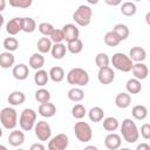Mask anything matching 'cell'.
<instances>
[{"mask_svg": "<svg viewBox=\"0 0 150 150\" xmlns=\"http://www.w3.org/2000/svg\"><path fill=\"white\" fill-rule=\"evenodd\" d=\"M121 135L128 143H135L139 138V130L131 118H124L121 125Z\"/></svg>", "mask_w": 150, "mask_h": 150, "instance_id": "obj_1", "label": "cell"}, {"mask_svg": "<svg viewBox=\"0 0 150 150\" xmlns=\"http://www.w3.org/2000/svg\"><path fill=\"white\" fill-rule=\"evenodd\" d=\"M67 82L71 86H77V87H86L89 83V74L87 70H84L83 68L76 67V68H71L68 73H67Z\"/></svg>", "mask_w": 150, "mask_h": 150, "instance_id": "obj_2", "label": "cell"}, {"mask_svg": "<svg viewBox=\"0 0 150 150\" xmlns=\"http://www.w3.org/2000/svg\"><path fill=\"white\" fill-rule=\"evenodd\" d=\"M110 62L112 64L114 68H116L117 70L120 71H123V73H129L132 70V67H134V62L129 57V55L124 54V53H115L111 59H110Z\"/></svg>", "mask_w": 150, "mask_h": 150, "instance_id": "obj_3", "label": "cell"}, {"mask_svg": "<svg viewBox=\"0 0 150 150\" xmlns=\"http://www.w3.org/2000/svg\"><path fill=\"white\" fill-rule=\"evenodd\" d=\"M0 122L5 129L14 130L18 125V112L13 107H5L0 111Z\"/></svg>", "mask_w": 150, "mask_h": 150, "instance_id": "obj_4", "label": "cell"}, {"mask_svg": "<svg viewBox=\"0 0 150 150\" xmlns=\"http://www.w3.org/2000/svg\"><path fill=\"white\" fill-rule=\"evenodd\" d=\"M91 16H93L91 7L88 5H84V4L80 5L73 13V20L75 21L76 25H79L81 27L88 26L91 21Z\"/></svg>", "mask_w": 150, "mask_h": 150, "instance_id": "obj_5", "label": "cell"}, {"mask_svg": "<svg viewBox=\"0 0 150 150\" xmlns=\"http://www.w3.org/2000/svg\"><path fill=\"white\" fill-rule=\"evenodd\" d=\"M36 124V111L30 108H26L21 111L19 117V125L23 131H29L34 129Z\"/></svg>", "mask_w": 150, "mask_h": 150, "instance_id": "obj_6", "label": "cell"}, {"mask_svg": "<svg viewBox=\"0 0 150 150\" xmlns=\"http://www.w3.org/2000/svg\"><path fill=\"white\" fill-rule=\"evenodd\" d=\"M74 134H75L76 138L82 143H87V142L91 141V138H93L91 127L89 125V123L83 122V121H79L74 124Z\"/></svg>", "mask_w": 150, "mask_h": 150, "instance_id": "obj_7", "label": "cell"}, {"mask_svg": "<svg viewBox=\"0 0 150 150\" xmlns=\"http://www.w3.org/2000/svg\"><path fill=\"white\" fill-rule=\"evenodd\" d=\"M34 132L39 141H49L52 137V127L46 121H38L34 127Z\"/></svg>", "mask_w": 150, "mask_h": 150, "instance_id": "obj_8", "label": "cell"}, {"mask_svg": "<svg viewBox=\"0 0 150 150\" xmlns=\"http://www.w3.org/2000/svg\"><path fill=\"white\" fill-rule=\"evenodd\" d=\"M69 145V137L66 134H57L48 142V150H66Z\"/></svg>", "mask_w": 150, "mask_h": 150, "instance_id": "obj_9", "label": "cell"}, {"mask_svg": "<svg viewBox=\"0 0 150 150\" xmlns=\"http://www.w3.org/2000/svg\"><path fill=\"white\" fill-rule=\"evenodd\" d=\"M97 79L101 84H110L115 80V71L110 67L100 68L97 73Z\"/></svg>", "mask_w": 150, "mask_h": 150, "instance_id": "obj_10", "label": "cell"}, {"mask_svg": "<svg viewBox=\"0 0 150 150\" xmlns=\"http://www.w3.org/2000/svg\"><path fill=\"white\" fill-rule=\"evenodd\" d=\"M122 144V137L118 134L109 132L104 138V146L108 150H118Z\"/></svg>", "mask_w": 150, "mask_h": 150, "instance_id": "obj_11", "label": "cell"}, {"mask_svg": "<svg viewBox=\"0 0 150 150\" xmlns=\"http://www.w3.org/2000/svg\"><path fill=\"white\" fill-rule=\"evenodd\" d=\"M62 30H63V34H64V40L66 42H71L74 40H77L79 36H80V30L77 28L76 25L74 23H66L63 27H62Z\"/></svg>", "mask_w": 150, "mask_h": 150, "instance_id": "obj_12", "label": "cell"}, {"mask_svg": "<svg viewBox=\"0 0 150 150\" xmlns=\"http://www.w3.org/2000/svg\"><path fill=\"white\" fill-rule=\"evenodd\" d=\"M6 32L14 36L16 34H19L20 32H22V18H13L11 19L7 23H6Z\"/></svg>", "mask_w": 150, "mask_h": 150, "instance_id": "obj_13", "label": "cell"}, {"mask_svg": "<svg viewBox=\"0 0 150 150\" xmlns=\"http://www.w3.org/2000/svg\"><path fill=\"white\" fill-rule=\"evenodd\" d=\"M12 75L15 80H19V81H23L28 77L29 75V68L27 64L25 63H18L16 66L13 67L12 69Z\"/></svg>", "mask_w": 150, "mask_h": 150, "instance_id": "obj_14", "label": "cell"}, {"mask_svg": "<svg viewBox=\"0 0 150 150\" xmlns=\"http://www.w3.org/2000/svg\"><path fill=\"white\" fill-rule=\"evenodd\" d=\"M132 75L135 79L142 81V80H145L149 75V69L146 67V64L144 62H138V63H134V67H132Z\"/></svg>", "mask_w": 150, "mask_h": 150, "instance_id": "obj_15", "label": "cell"}, {"mask_svg": "<svg viewBox=\"0 0 150 150\" xmlns=\"http://www.w3.org/2000/svg\"><path fill=\"white\" fill-rule=\"evenodd\" d=\"M8 143L12 146H15V148H19L20 145H22L25 143V134H23V131L18 130V129L12 130L9 132V135H8Z\"/></svg>", "mask_w": 150, "mask_h": 150, "instance_id": "obj_16", "label": "cell"}, {"mask_svg": "<svg viewBox=\"0 0 150 150\" xmlns=\"http://www.w3.org/2000/svg\"><path fill=\"white\" fill-rule=\"evenodd\" d=\"M129 57L132 60V62H143L146 59V52L144 48L139 46H135L129 50Z\"/></svg>", "mask_w": 150, "mask_h": 150, "instance_id": "obj_17", "label": "cell"}, {"mask_svg": "<svg viewBox=\"0 0 150 150\" xmlns=\"http://www.w3.org/2000/svg\"><path fill=\"white\" fill-rule=\"evenodd\" d=\"M115 104L120 109H125L131 104V96L129 93H118L115 97Z\"/></svg>", "mask_w": 150, "mask_h": 150, "instance_id": "obj_18", "label": "cell"}, {"mask_svg": "<svg viewBox=\"0 0 150 150\" xmlns=\"http://www.w3.org/2000/svg\"><path fill=\"white\" fill-rule=\"evenodd\" d=\"M29 67L34 70H40L45 66V56L41 53H34L29 57Z\"/></svg>", "mask_w": 150, "mask_h": 150, "instance_id": "obj_19", "label": "cell"}, {"mask_svg": "<svg viewBox=\"0 0 150 150\" xmlns=\"http://www.w3.org/2000/svg\"><path fill=\"white\" fill-rule=\"evenodd\" d=\"M39 114L42 116V117H53L55 114H56V107L50 103V102H47V103H42L39 105V109H38Z\"/></svg>", "mask_w": 150, "mask_h": 150, "instance_id": "obj_20", "label": "cell"}, {"mask_svg": "<svg viewBox=\"0 0 150 150\" xmlns=\"http://www.w3.org/2000/svg\"><path fill=\"white\" fill-rule=\"evenodd\" d=\"M14 62H15V56L13 55V53L11 52H2L0 53V66L4 69L14 67Z\"/></svg>", "mask_w": 150, "mask_h": 150, "instance_id": "obj_21", "label": "cell"}, {"mask_svg": "<svg viewBox=\"0 0 150 150\" xmlns=\"http://www.w3.org/2000/svg\"><path fill=\"white\" fill-rule=\"evenodd\" d=\"M68 52L67 49V46L62 42V43H54L53 47H52V50H50V54L53 56V59L55 60H61L66 56V53Z\"/></svg>", "mask_w": 150, "mask_h": 150, "instance_id": "obj_22", "label": "cell"}, {"mask_svg": "<svg viewBox=\"0 0 150 150\" xmlns=\"http://www.w3.org/2000/svg\"><path fill=\"white\" fill-rule=\"evenodd\" d=\"M26 101V96L22 91L20 90H14L8 95V103L13 107L15 105H21Z\"/></svg>", "mask_w": 150, "mask_h": 150, "instance_id": "obj_23", "label": "cell"}, {"mask_svg": "<svg viewBox=\"0 0 150 150\" xmlns=\"http://www.w3.org/2000/svg\"><path fill=\"white\" fill-rule=\"evenodd\" d=\"M48 73H49V79H50L53 82H56V83L63 81V79H64V76H66L63 68L60 67V66L52 67Z\"/></svg>", "mask_w": 150, "mask_h": 150, "instance_id": "obj_24", "label": "cell"}, {"mask_svg": "<svg viewBox=\"0 0 150 150\" xmlns=\"http://www.w3.org/2000/svg\"><path fill=\"white\" fill-rule=\"evenodd\" d=\"M131 115L135 120L137 121H143L148 116V109L145 105L143 104H137V105H134L132 109H131Z\"/></svg>", "mask_w": 150, "mask_h": 150, "instance_id": "obj_25", "label": "cell"}, {"mask_svg": "<svg viewBox=\"0 0 150 150\" xmlns=\"http://www.w3.org/2000/svg\"><path fill=\"white\" fill-rule=\"evenodd\" d=\"M53 42L47 36H42L38 40V50L39 53L41 54H46V53H49L52 50V47H53Z\"/></svg>", "mask_w": 150, "mask_h": 150, "instance_id": "obj_26", "label": "cell"}, {"mask_svg": "<svg viewBox=\"0 0 150 150\" xmlns=\"http://www.w3.org/2000/svg\"><path fill=\"white\" fill-rule=\"evenodd\" d=\"M125 88H127V93H129V94H138L142 90V84H141L139 80L132 77L127 81Z\"/></svg>", "mask_w": 150, "mask_h": 150, "instance_id": "obj_27", "label": "cell"}, {"mask_svg": "<svg viewBox=\"0 0 150 150\" xmlns=\"http://www.w3.org/2000/svg\"><path fill=\"white\" fill-rule=\"evenodd\" d=\"M67 96L73 102H81L84 98V91L80 87H73L71 89L68 90Z\"/></svg>", "mask_w": 150, "mask_h": 150, "instance_id": "obj_28", "label": "cell"}, {"mask_svg": "<svg viewBox=\"0 0 150 150\" xmlns=\"http://www.w3.org/2000/svg\"><path fill=\"white\" fill-rule=\"evenodd\" d=\"M88 117L91 122H95V123L101 122L104 117V111L101 107H93L88 111Z\"/></svg>", "mask_w": 150, "mask_h": 150, "instance_id": "obj_29", "label": "cell"}, {"mask_svg": "<svg viewBox=\"0 0 150 150\" xmlns=\"http://www.w3.org/2000/svg\"><path fill=\"white\" fill-rule=\"evenodd\" d=\"M120 11L123 15L125 16H134L137 12V7L135 5V2H131V1H125L121 5L120 7Z\"/></svg>", "mask_w": 150, "mask_h": 150, "instance_id": "obj_30", "label": "cell"}, {"mask_svg": "<svg viewBox=\"0 0 150 150\" xmlns=\"http://www.w3.org/2000/svg\"><path fill=\"white\" fill-rule=\"evenodd\" d=\"M49 80V73H47L45 69H40V70H36L35 74H34V82L35 84L40 86V87H43L47 84Z\"/></svg>", "mask_w": 150, "mask_h": 150, "instance_id": "obj_31", "label": "cell"}, {"mask_svg": "<svg viewBox=\"0 0 150 150\" xmlns=\"http://www.w3.org/2000/svg\"><path fill=\"white\" fill-rule=\"evenodd\" d=\"M112 30H114V32L116 33V35L121 39V41L127 40L128 36H129V34H130V30H129L128 26L124 25V23H116V25L114 26Z\"/></svg>", "mask_w": 150, "mask_h": 150, "instance_id": "obj_32", "label": "cell"}, {"mask_svg": "<svg viewBox=\"0 0 150 150\" xmlns=\"http://www.w3.org/2000/svg\"><path fill=\"white\" fill-rule=\"evenodd\" d=\"M120 127V122L117 118L112 117V116H109V117H105L103 120V129L109 131V132H112L115 130H117Z\"/></svg>", "mask_w": 150, "mask_h": 150, "instance_id": "obj_33", "label": "cell"}, {"mask_svg": "<svg viewBox=\"0 0 150 150\" xmlns=\"http://www.w3.org/2000/svg\"><path fill=\"white\" fill-rule=\"evenodd\" d=\"M120 42H121V39L116 35V33L114 30H109V32L105 33V35H104V43L107 46L116 47V46L120 45Z\"/></svg>", "mask_w": 150, "mask_h": 150, "instance_id": "obj_34", "label": "cell"}, {"mask_svg": "<svg viewBox=\"0 0 150 150\" xmlns=\"http://www.w3.org/2000/svg\"><path fill=\"white\" fill-rule=\"evenodd\" d=\"M35 29H36V22L33 18H29V16L22 18V32L33 33Z\"/></svg>", "mask_w": 150, "mask_h": 150, "instance_id": "obj_35", "label": "cell"}, {"mask_svg": "<svg viewBox=\"0 0 150 150\" xmlns=\"http://www.w3.org/2000/svg\"><path fill=\"white\" fill-rule=\"evenodd\" d=\"M2 45H4V48L6 49V52H11V53H13L14 50H16L19 48V41L16 38H13V36L6 38L2 42Z\"/></svg>", "mask_w": 150, "mask_h": 150, "instance_id": "obj_36", "label": "cell"}, {"mask_svg": "<svg viewBox=\"0 0 150 150\" xmlns=\"http://www.w3.org/2000/svg\"><path fill=\"white\" fill-rule=\"evenodd\" d=\"M95 63H96V66L98 67V69H100V68H104V67H109L110 57L108 56L107 53L101 52V53L96 54V56H95Z\"/></svg>", "mask_w": 150, "mask_h": 150, "instance_id": "obj_37", "label": "cell"}, {"mask_svg": "<svg viewBox=\"0 0 150 150\" xmlns=\"http://www.w3.org/2000/svg\"><path fill=\"white\" fill-rule=\"evenodd\" d=\"M67 49L69 53L71 54H80L83 49V42L81 39H77V40H74L71 42H68L67 43Z\"/></svg>", "mask_w": 150, "mask_h": 150, "instance_id": "obj_38", "label": "cell"}, {"mask_svg": "<svg viewBox=\"0 0 150 150\" xmlns=\"http://www.w3.org/2000/svg\"><path fill=\"white\" fill-rule=\"evenodd\" d=\"M35 100L41 104L47 103L50 101V93L45 88H40L35 91Z\"/></svg>", "mask_w": 150, "mask_h": 150, "instance_id": "obj_39", "label": "cell"}, {"mask_svg": "<svg viewBox=\"0 0 150 150\" xmlns=\"http://www.w3.org/2000/svg\"><path fill=\"white\" fill-rule=\"evenodd\" d=\"M87 114V110H86V107L81 103H76L75 105H73L71 108V115L76 120H82Z\"/></svg>", "mask_w": 150, "mask_h": 150, "instance_id": "obj_40", "label": "cell"}, {"mask_svg": "<svg viewBox=\"0 0 150 150\" xmlns=\"http://www.w3.org/2000/svg\"><path fill=\"white\" fill-rule=\"evenodd\" d=\"M38 29H39V32H40L43 36L49 38V36L52 35V33L54 32L55 28H54V26H53L52 23H49V22H41V23H39Z\"/></svg>", "mask_w": 150, "mask_h": 150, "instance_id": "obj_41", "label": "cell"}, {"mask_svg": "<svg viewBox=\"0 0 150 150\" xmlns=\"http://www.w3.org/2000/svg\"><path fill=\"white\" fill-rule=\"evenodd\" d=\"M49 39L52 40L53 43H62V41L64 40L63 30L62 29H59V28H55L54 32L52 33V35L49 36Z\"/></svg>", "mask_w": 150, "mask_h": 150, "instance_id": "obj_42", "label": "cell"}, {"mask_svg": "<svg viewBox=\"0 0 150 150\" xmlns=\"http://www.w3.org/2000/svg\"><path fill=\"white\" fill-rule=\"evenodd\" d=\"M33 4L32 0H9V5L12 7H18V8H28Z\"/></svg>", "mask_w": 150, "mask_h": 150, "instance_id": "obj_43", "label": "cell"}, {"mask_svg": "<svg viewBox=\"0 0 150 150\" xmlns=\"http://www.w3.org/2000/svg\"><path fill=\"white\" fill-rule=\"evenodd\" d=\"M139 135H141L144 139H150V124H149V123H144V124L141 127Z\"/></svg>", "mask_w": 150, "mask_h": 150, "instance_id": "obj_44", "label": "cell"}, {"mask_svg": "<svg viewBox=\"0 0 150 150\" xmlns=\"http://www.w3.org/2000/svg\"><path fill=\"white\" fill-rule=\"evenodd\" d=\"M29 150H46V146L42 143H33L29 146Z\"/></svg>", "mask_w": 150, "mask_h": 150, "instance_id": "obj_45", "label": "cell"}, {"mask_svg": "<svg viewBox=\"0 0 150 150\" xmlns=\"http://www.w3.org/2000/svg\"><path fill=\"white\" fill-rule=\"evenodd\" d=\"M136 150H150V145L148 143H141L136 146Z\"/></svg>", "mask_w": 150, "mask_h": 150, "instance_id": "obj_46", "label": "cell"}, {"mask_svg": "<svg viewBox=\"0 0 150 150\" xmlns=\"http://www.w3.org/2000/svg\"><path fill=\"white\" fill-rule=\"evenodd\" d=\"M105 4L110 5V6H118V5H122V2L120 0H116V1H111V0H105Z\"/></svg>", "mask_w": 150, "mask_h": 150, "instance_id": "obj_47", "label": "cell"}, {"mask_svg": "<svg viewBox=\"0 0 150 150\" xmlns=\"http://www.w3.org/2000/svg\"><path fill=\"white\" fill-rule=\"evenodd\" d=\"M82 150H98V148L97 146H95V145H87L84 149H82Z\"/></svg>", "mask_w": 150, "mask_h": 150, "instance_id": "obj_48", "label": "cell"}, {"mask_svg": "<svg viewBox=\"0 0 150 150\" xmlns=\"http://www.w3.org/2000/svg\"><path fill=\"white\" fill-rule=\"evenodd\" d=\"M145 22H146V25L148 26H150V12H148L146 14H145Z\"/></svg>", "mask_w": 150, "mask_h": 150, "instance_id": "obj_49", "label": "cell"}, {"mask_svg": "<svg viewBox=\"0 0 150 150\" xmlns=\"http://www.w3.org/2000/svg\"><path fill=\"white\" fill-rule=\"evenodd\" d=\"M5 5H6V1L5 0H0V11H4Z\"/></svg>", "mask_w": 150, "mask_h": 150, "instance_id": "obj_50", "label": "cell"}, {"mask_svg": "<svg viewBox=\"0 0 150 150\" xmlns=\"http://www.w3.org/2000/svg\"><path fill=\"white\" fill-rule=\"evenodd\" d=\"M0 150H7V148L5 145H0Z\"/></svg>", "mask_w": 150, "mask_h": 150, "instance_id": "obj_51", "label": "cell"}, {"mask_svg": "<svg viewBox=\"0 0 150 150\" xmlns=\"http://www.w3.org/2000/svg\"><path fill=\"white\" fill-rule=\"evenodd\" d=\"M118 150H131V149H129V148H120Z\"/></svg>", "mask_w": 150, "mask_h": 150, "instance_id": "obj_52", "label": "cell"}, {"mask_svg": "<svg viewBox=\"0 0 150 150\" xmlns=\"http://www.w3.org/2000/svg\"><path fill=\"white\" fill-rule=\"evenodd\" d=\"M15 150H23V149H21V148H18V149H15Z\"/></svg>", "mask_w": 150, "mask_h": 150, "instance_id": "obj_53", "label": "cell"}]
</instances>
